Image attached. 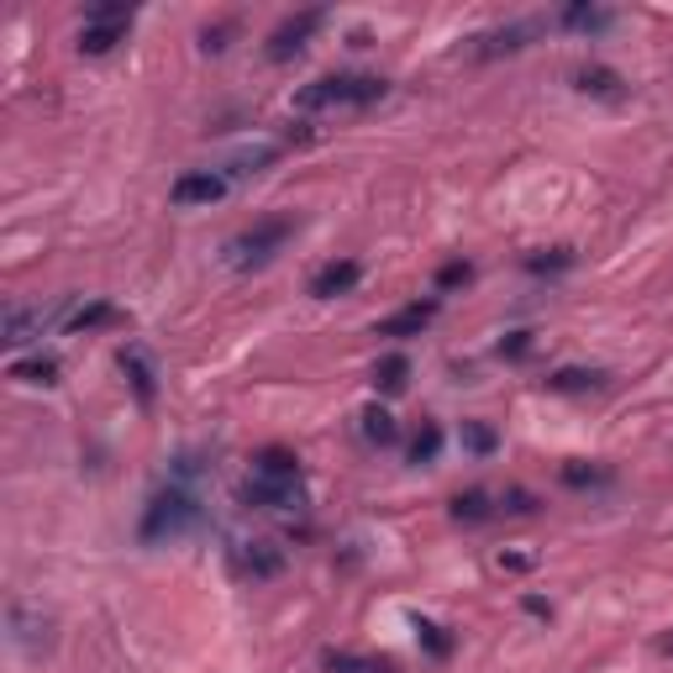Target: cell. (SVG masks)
<instances>
[{"instance_id": "6da1fadb", "label": "cell", "mask_w": 673, "mask_h": 673, "mask_svg": "<svg viewBox=\"0 0 673 673\" xmlns=\"http://www.w3.org/2000/svg\"><path fill=\"white\" fill-rule=\"evenodd\" d=\"M385 96L389 85L379 74H321L295 96V111H363V106H379Z\"/></svg>"}, {"instance_id": "7a4b0ae2", "label": "cell", "mask_w": 673, "mask_h": 673, "mask_svg": "<svg viewBox=\"0 0 673 673\" xmlns=\"http://www.w3.org/2000/svg\"><path fill=\"white\" fill-rule=\"evenodd\" d=\"M295 238V217H264L253 221L247 232L227 242V264L232 268H264L274 264V253H285V242Z\"/></svg>"}, {"instance_id": "3957f363", "label": "cell", "mask_w": 673, "mask_h": 673, "mask_svg": "<svg viewBox=\"0 0 673 673\" xmlns=\"http://www.w3.org/2000/svg\"><path fill=\"white\" fill-rule=\"evenodd\" d=\"M200 521V505L185 495V489H158L153 500H147V516L137 537L143 542H164V537H179V531H190Z\"/></svg>"}, {"instance_id": "277c9868", "label": "cell", "mask_w": 673, "mask_h": 673, "mask_svg": "<svg viewBox=\"0 0 673 673\" xmlns=\"http://www.w3.org/2000/svg\"><path fill=\"white\" fill-rule=\"evenodd\" d=\"M132 5H117V0H106V5H90L85 11V26H79V53H90V58H100V53H111L126 37V26H132Z\"/></svg>"}, {"instance_id": "5b68a950", "label": "cell", "mask_w": 673, "mask_h": 673, "mask_svg": "<svg viewBox=\"0 0 673 673\" xmlns=\"http://www.w3.org/2000/svg\"><path fill=\"white\" fill-rule=\"evenodd\" d=\"M321 26V11H300V16H289V22H279L274 32H268V58L274 64H289L295 53L311 43V32Z\"/></svg>"}, {"instance_id": "8992f818", "label": "cell", "mask_w": 673, "mask_h": 673, "mask_svg": "<svg viewBox=\"0 0 673 673\" xmlns=\"http://www.w3.org/2000/svg\"><path fill=\"white\" fill-rule=\"evenodd\" d=\"M542 26L537 22H510V26H495V32H479V37H468V53L474 58H500V53H521L537 37Z\"/></svg>"}, {"instance_id": "52a82bcc", "label": "cell", "mask_w": 673, "mask_h": 673, "mask_svg": "<svg viewBox=\"0 0 673 673\" xmlns=\"http://www.w3.org/2000/svg\"><path fill=\"white\" fill-rule=\"evenodd\" d=\"M221 195H227V174L200 168V174H179L174 190H168V200H174V206H211V200H221Z\"/></svg>"}, {"instance_id": "ba28073f", "label": "cell", "mask_w": 673, "mask_h": 673, "mask_svg": "<svg viewBox=\"0 0 673 673\" xmlns=\"http://www.w3.org/2000/svg\"><path fill=\"white\" fill-rule=\"evenodd\" d=\"M242 500L258 505V510H274V516H289V510H300V484H279V479H253L242 484Z\"/></svg>"}, {"instance_id": "9c48e42d", "label": "cell", "mask_w": 673, "mask_h": 673, "mask_svg": "<svg viewBox=\"0 0 673 673\" xmlns=\"http://www.w3.org/2000/svg\"><path fill=\"white\" fill-rule=\"evenodd\" d=\"M358 279H363V264H353V258H332V264H321L311 274V295L316 300H336V295H347Z\"/></svg>"}, {"instance_id": "30bf717a", "label": "cell", "mask_w": 673, "mask_h": 673, "mask_svg": "<svg viewBox=\"0 0 673 673\" xmlns=\"http://www.w3.org/2000/svg\"><path fill=\"white\" fill-rule=\"evenodd\" d=\"M43 327H48V311H43V306H11V311H5V332H0V342L22 347V342H32V336H43Z\"/></svg>"}, {"instance_id": "8fae6325", "label": "cell", "mask_w": 673, "mask_h": 673, "mask_svg": "<svg viewBox=\"0 0 673 673\" xmlns=\"http://www.w3.org/2000/svg\"><path fill=\"white\" fill-rule=\"evenodd\" d=\"M432 316H437V300H416L406 311L385 316V321H379V336H421L432 327Z\"/></svg>"}, {"instance_id": "7c38bea8", "label": "cell", "mask_w": 673, "mask_h": 673, "mask_svg": "<svg viewBox=\"0 0 673 673\" xmlns=\"http://www.w3.org/2000/svg\"><path fill=\"white\" fill-rule=\"evenodd\" d=\"M121 374L132 379L137 400H143V406H153V395H158V379H153V363H147L143 347H121Z\"/></svg>"}, {"instance_id": "4fadbf2b", "label": "cell", "mask_w": 673, "mask_h": 673, "mask_svg": "<svg viewBox=\"0 0 673 673\" xmlns=\"http://www.w3.org/2000/svg\"><path fill=\"white\" fill-rule=\"evenodd\" d=\"M253 474L258 479H279V484H300V463L289 448H264V453L253 457Z\"/></svg>"}, {"instance_id": "5bb4252c", "label": "cell", "mask_w": 673, "mask_h": 673, "mask_svg": "<svg viewBox=\"0 0 673 673\" xmlns=\"http://www.w3.org/2000/svg\"><path fill=\"white\" fill-rule=\"evenodd\" d=\"M574 85L584 90V96H600V100H616L621 96V74L605 69V64H584V69H574Z\"/></svg>"}, {"instance_id": "9a60e30c", "label": "cell", "mask_w": 673, "mask_h": 673, "mask_svg": "<svg viewBox=\"0 0 673 673\" xmlns=\"http://www.w3.org/2000/svg\"><path fill=\"white\" fill-rule=\"evenodd\" d=\"M11 379H16V385L53 389L58 385V358H43V353H37V358H16L11 363Z\"/></svg>"}, {"instance_id": "2e32d148", "label": "cell", "mask_w": 673, "mask_h": 673, "mask_svg": "<svg viewBox=\"0 0 673 673\" xmlns=\"http://www.w3.org/2000/svg\"><path fill=\"white\" fill-rule=\"evenodd\" d=\"M242 569L253 578H274L285 569V553L274 548V542H247V553H242Z\"/></svg>"}, {"instance_id": "e0dca14e", "label": "cell", "mask_w": 673, "mask_h": 673, "mask_svg": "<svg viewBox=\"0 0 673 673\" xmlns=\"http://www.w3.org/2000/svg\"><path fill=\"white\" fill-rule=\"evenodd\" d=\"M500 505H489V495L484 489H463L453 500V521H463V527H479V521H489Z\"/></svg>"}, {"instance_id": "ac0fdd59", "label": "cell", "mask_w": 673, "mask_h": 673, "mask_svg": "<svg viewBox=\"0 0 673 673\" xmlns=\"http://www.w3.org/2000/svg\"><path fill=\"white\" fill-rule=\"evenodd\" d=\"M74 332H96V327H126V311H117V306H106V300H96V306H85V311L69 316Z\"/></svg>"}, {"instance_id": "d6986e66", "label": "cell", "mask_w": 673, "mask_h": 673, "mask_svg": "<svg viewBox=\"0 0 673 673\" xmlns=\"http://www.w3.org/2000/svg\"><path fill=\"white\" fill-rule=\"evenodd\" d=\"M563 26H574V32H605L610 26V11L605 5H563Z\"/></svg>"}, {"instance_id": "ffe728a7", "label": "cell", "mask_w": 673, "mask_h": 673, "mask_svg": "<svg viewBox=\"0 0 673 673\" xmlns=\"http://www.w3.org/2000/svg\"><path fill=\"white\" fill-rule=\"evenodd\" d=\"M406 374H410L406 353H389V358L374 363V385L385 389V395H395V389H406Z\"/></svg>"}, {"instance_id": "44dd1931", "label": "cell", "mask_w": 673, "mask_h": 673, "mask_svg": "<svg viewBox=\"0 0 673 673\" xmlns=\"http://www.w3.org/2000/svg\"><path fill=\"white\" fill-rule=\"evenodd\" d=\"M548 385L563 389V395H578V389H600V385H605V374H600V368H558Z\"/></svg>"}, {"instance_id": "7402d4cb", "label": "cell", "mask_w": 673, "mask_h": 673, "mask_svg": "<svg viewBox=\"0 0 673 673\" xmlns=\"http://www.w3.org/2000/svg\"><path fill=\"white\" fill-rule=\"evenodd\" d=\"M363 437H368V442H379V448H389V442L400 437V427H395V416H389V410L368 406L363 410Z\"/></svg>"}, {"instance_id": "603a6c76", "label": "cell", "mask_w": 673, "mask_h": 673, "mask_svg": "<svg viewBox=\"0 0 673 673\" xmlns=\"http://www.w3.org/2000/svg\"><path fill=\"white\" fill-rule=\"evenodd\" d=\"M327 669L332 673H395L389 663H368V658H353V652H327Z\"/></svg>"}, {"instance_id": "cb8c5ba5", "label": "cell", "mask_w": 673, "mask_h": 673, "mask_svg": "<svg viewBox=\"0 0 673 673\" xmlns=\"http://www.w3.org/2000/svg\"><path fill=\"white\" fill-rule=\"evenodd\" d=\"M437 448H442V427H432V421H427L421 432L410 437V463H432Z\"/></svg>"}, {"instance_id": "d4e9b609", "label": "cell", "mask_w": 673, "mask_h": 673, "mask_svg": "<svg viewBox=\"0 0 673 673\" xmlns=\"http://www.w3.org/2000/svg\"><path fill=\"white\" fill-rule=\"evenodd\" d=\"M610 468H584V463H563V484L569 489H589V484H610Z\"/></svg>"}, {"instance_id": "484cf974", "label": "cell", "mask_w": 673, "mask_h": 673, "mask_svg": "<svg viewBox=\"0 0 673 673\" xmlns=\"http://www.w3.org/2000/svg\"><path fill=\"white\" fill-rule=\"evenodd\" d=\"M463 442H468L474 453H489V448H495V432H489L484 421H468V427H463Z\"/></svg>"}, {"instance_id": "4316f807", "label": "cell", "mask_w": 673, "mask_h": 673, "mask_svg": "<svg viewBox=\"0 0 673 673\" xmlns=\"http://www.w3.org/2000/svg\"><path fill=\"white\" fill-rule=\"evenodd\" d=\"M500 510H510V516H531V510H537V500H531L527 489H505V495H500Z\"/></svg>"}, {"instance_id": "83f0119b", "label": "cell", "mask_w": 673, "mask_h": 673, "mask_svg": "<svg viewBox=\"0 0 673 673\" xmlns=\"http://www.w3.org/2000/svg\"><path fill=\"white\" fill-rule=\"evenodd\" d=\"M474 279V268L468 264H448L442 274H437V289H457V285H468Z\"/></svg>"}, {"instance_id": "f1b7e54d", "label": "cell", "mask_w": 673, "mask_h": 673, "mask_svg": "<svg viewBox=\"0 0 673 673\" xmlns=\"http://www.w3.org/2000/svg\"><path fill=\"white\" fill-rule=\"evenodd\" d=\"M416 631H421V642H427L437 658L448 652V637H442V626H432V621H421V616H416Z\"/></svg>"}, {"instance_id": "f546056e", "label": "cell", "mask_w": 673, "mask_h": 673, "mask_svg": "<svg viewBox=\"0 0 673 673\" xmlns=\"http://www.w3.org/2000/svg\"><path fill=\"white\" fill-rule=\"evenodd\" d=\"M569 264H574V258H569L563 247H558L553 258H527V268H531V274H548V268H569Z\"/></svg>"}, {"instance_id": "4dcf8cb0", "label": "cell", "mask_w": 673, "mask_h": 673, "mask_svg": "<svg viewBox=\"0 0 673 673\" xmlns=\"http://www.w3.org/2000/svg\"><path fill=\"white\" fill-rule=\"evenodd\" d=\"M521 605H527V616H542V621L553 616V605H548V600H537V595H527V600H521Z\"/></svg>"}, {"instance_id": "1f68e13d", "label": "cell", "mask_w": 673, "mask_h": 673, "mask_svg": "<svg viewBox=\"0 0 673 673\" xmlns=\"http://www.w3.org/2000/svg\"><path fill=\"white\" fill-rule=\"evenodd\" d=\"M527 347H531V342H527V332H516V336H510V342H505V347H500V353H510V358H521Z\"/></svg>"}, {"instance_id": "d6a6232c", "label": "cell", "mask_w": 673, "mask_h": 673, "mask_svg": "<svg viewBox=\"0 0 673 673\" xmlns=\"http://www.w3.org/2000/svg\"><path fill=\"white\" fill-rule=\"evenodd\" d=\"M658 652H669V658H673V631H669V637H658Z\"/></svg>"}]
</instances>
